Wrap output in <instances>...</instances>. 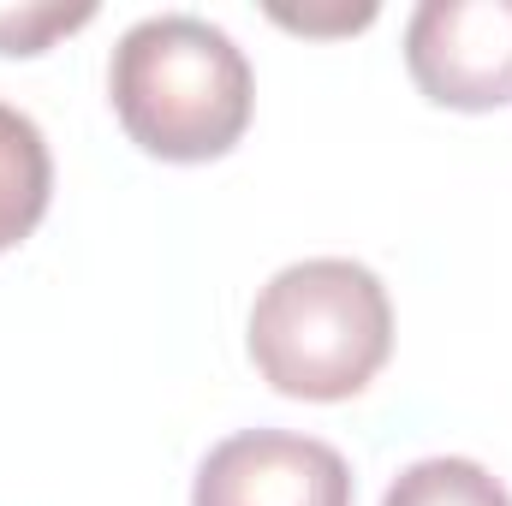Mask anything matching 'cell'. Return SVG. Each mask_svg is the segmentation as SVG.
I'll use <instances>...</instances> for the list:
<instances>
[{"label": "cell", "mask_w": 512, "mask_h": 506, "mask_svg": "<svg viewBox=\"0 0 512 506\" xmlns=\"http://www.w3.org/2000/svg\"><path fill=\"white\" fill-rule=\"evenodd\" d=\"M245 346L256 376L286 399H352L393 358L387 286L352 256L292 262L256 292Z\"/></svg>", "instance_id": "cell-2"}, {"label": "cell", "mask_w": 512, "mask_h": 506, "mask_svg": "<svg viewBox=\"0 0 512 506\" xmlns=\"http://www.w3.org/2000/svg\"><path fill=\"white\" fill-rule=\"evenodd\" d=\"M108 102L126 137L155 161H221L256 108V78L245 48L197 18L161 12L131 24L108 60Z\"/></svg>", "instance_id": "cell-1"}, {"label": "cell", "mask_w": 512, "mask_h": 506, "mask_svg": "<svg viewBox=\"0 0 512 506\" xmlns=\"http://www.w3.org/2000/svg\"><path fill=\"white\" fill-rule=\"evenodd\" d=\"M54 197V155L30 114L0 102V251L24 245Z\"/></svg>", "instance_id": "cell-5"}, {"label": "cell", "mask_w": 512, "mask_h": 506, "mask_svg": "<svg viewBox=\"0 0 512 506\" xmlns=\"http://www.w3.org/2000/svg\"><path fill=\"white\" fill-rule=\"evenodd\" d=\"M405 72L435 108H507L512 0H423L405 24Z\"/></svg>", "instance_id": "cell-3"}, {"label": "cell", "mask_w": 512, "mask_h": 506, "mask_svg": "<svg viewBox=\"0 0 512 506\" xmlns=\"http://www.w3.org/2000/svg\"><path fill=\"white\" fill-rule=\"evenodd\" d=\"M96 18V6H48V0H0V54H42L54 36H72Z\"/></svg>", "instance_id": "cell-7"}, {"label": "cell", "mask_w": 512, "mask_h": 506, "mask_svg": "<svg viewBox=\"0 0 512 506\" xmlns=\"http://www.w3.org/2000/svg\"><path fill=\"white\" fill-rule=\"evenodd\" d=\"M191 506H352V465L316 435L245 429L209 447Z\"/></svg>", "instance_id": "cell-4"}, {"label": "cell", "mask_w": 512, "mask_h": 506, "mask_svg": "<svg viewBox=\"0 0 512 506\" xmlns=\"http://www.w3.org/2000/svg\"><path fill=\"white\" fill-rule=\"evenodd\" d=\"M376 18V6H346V12H286L274 6V24L286 30H304V36H328V30H364Z\"/></svg>", "instance_id": "cell-8"}, {"label": "cell", "mask_w": 512, "mask_h": 506, "mask_svg": "<svg viewBox=\"0 0 512 506\" xmlns=\"http://www.w3.org/2000/svg\"><path fill=\"white\" fill-rule=\"evenodd\" d=\"M382 506H512V495L477 459H417L387 483Z\"/></svg>", "instance_id": "cell-6"}]
</instances>
